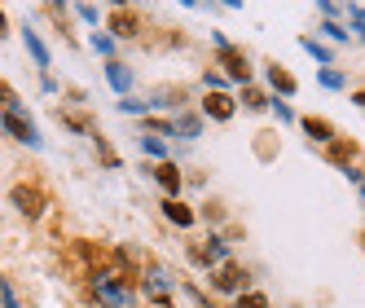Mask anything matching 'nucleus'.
<instances>
[{
  "instance_id": "obj_1",
  "label": "nucleus",
  "mask_w": 365,
  "mask_h": 308,
  "mask_svg": "<svg viewBox=\"0 0 365 308\" xmlns=\"http://www.w3.org/2000/svg\"><path fill=\"white\" fill-rule=\"evenodd\" d=\"M14 202H18V212L40 216V194H31V190H14Z\"/></svg>"
},
{
  "instance_id": "obj_9",
  "label": "nucleus",
  "mask_w": 365,
  "mask_h": 308,
  "mask_svg": "<svg viewBox=\"0 0 365 308\" xmlns=\"http://www.w3.org/2000/svg\"><path fill=\"white\" fill-rule=\"evenodd\" d=\"M308 133H317V137H330V123H322V119H308Z\"/></svg>"
},
{
  "instance_id": "obj_8",
  "label": "nucleus",
  "mask_w": 365,
  "mask_h": 308,
  "mask_svg": "<svg viewBox=\"0 0 365 308\" xmlns=\"http://www.w3.org/2000/svg\"><path fill=\"white\" fill-rule=\"evenodd\" d=\"M273 84H277L282 93H291V88H295V80H291V75H286V71H273Z\"/></svg>"
},
{
  "instance_id": "obj_10",
  "label": "nucleus",
  "mask_w": 365,
  "mask_h": 308,
  "mask_svg": "<svg viewBox=\"0 0 365 308\" xmlns=\"http://www.w3.org/2000/svg\"><path fill=\"white\" fill-rule=\"evenodd\" d=\"M242 308H269V304H264V295H247V299H242Z\"/></svg>"
},
{
  "instance_id": "obj_4",
  "label": "nucleus",
  "mask_w": 365,
  "mask_h": 308,
  "mask_svg": "<svg viewBox=\"0 0 365 308\" xmlns=\"http://www.w3.org/2000/svg\"><path fill=\"white\" fill-rule=\"evenodd\" d=\"M5 128H9V133H18V141H36V128H27L18 115H5Z\"/></svg>"
},
{
  "instance_id": "obj_2",
  "label": "nucleus",
  "mask_w": 365,
  "mask_h": 308,
  "mask_svg": "<svg viewBox=\"0 0 365 308\" xmlns=\"http://www.w3.org/2000/svg\"><path fill=\"white\" fill-rule=\"evenodd\" d=\"M110 31H115V36H133V31H137V18H133V14H123V9H119V14L110 18Z\"/></svg>"
},
{
  "instance_id": "obj_5",
  "label": "nucleus",
  "mask_w": 365,
  "mask_h": 308,
  "mask_svg": "<svg viewBox=\"0 0 365 308\" xmlns=\"http://www.w3.org/2000/svg\"><path fill=\"white\" fill-rule=\"evenodd\" d=\"M238 282H242V273L233 269V265H225L220 277H216V287H220V291H238Z\"/></svg>"
},
{
  "instance_id": "obj_6",
  "label": "nucleus",
  "mask_w": 365,
  "mask_h": 308,
  "mask_svg": "<svg viewBox=\"0 0 365 308\" xmlns=\"http://www.w3.org/2000/svg\"><path fill=\"white\" fill-rule=\"evenodd\" d=\"M159 185H163V190H172V194H176V185H180V172H176V168H172V163H163V168H159Z\"/></svg>"
},
{
  "instance_id": "obj_7",
  "label": "nucleus",
  "mask_w": 365,
  "mask_h": 308,
  "mask_svg": "<svg viewBox=\"0 0 365 308\" xmlns=\"http://www.w3.org/2000/svg\"><path fill=\"white\" fill-rule=\"evenodd\" d=\"M168 216H172L176 225H190V220H194V216H190L185 207H180V202H168Z\"/></svg>"
},
{
  "instance_id": "obj_3",
  "label": "nucleus",
  "mask_w": 365,
  "mask_h": 308,
  "mask_svg": "<svg viewBox=\"0 0 365 308\" xmlns=\"http://www.w3.org/2000/svg\"><path fill=\"white\" fill-rule=\"evenodd\" d=\"M207 111H212L216 119H229V115H233V106H229L225 93H212V97H207Z\"/></svg>"
}]
</instances>
